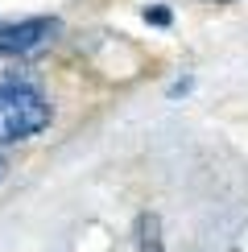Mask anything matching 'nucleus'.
Masks as SVG:
<instances>
[{
  "label": "nucleus",
  "instance_id": "39448f33",
  "mask_svg": "<svg viewBox=\"0 0 248 252\" xmlns=\"http://www.w3.org/2000/svg\"><path fill=\"white\" fill-rule=\"evenodd\" d=\"M4 174H8V161H4V157H0V182H4Z\"/></svg>",
  "mask_w": 248,
  "mask_h": 252
},
{
  "label": "nucleus",
  "instance_id": "7ed1b4c3",
  "mask_svg": "<svg viewBox=\"0 0 248 252\" xmlns=\"http://www.w3.org/2000/svg\"><path fill=\"white\" fill-rule=\"evenodd\" d=\"M141 252H165V244H161V223H157L153 215L141 219Z\"/></svg>",
  "mask_w": 248,
  "mask_h": 252
},
{
  "label": "nucleus",
  "instance_id": "f03ea898",
  "mask_svg": "<svg viewBox=\"0 0 248 252\" xmlns=\"http://www.w3.org/2000/svg\"><path fill=\"white\" fill-rule=\"evenodd\" d=\"M58 33L54 17H29L17 25H0V54H33Z\"/></svg>",
  "mask_w": 248,
  "mask_h": 252
},
{
  "label": "nucleus",
  "instance_id": "f257e3e1",
  "mask_svg": "<svg viewBox=\"0 0 248 252\" xmlns=\"http://www.w3.org/2000/svg\"><path fill=\"white\" fill-rule=\"evenodd\" d=\"M50 99H41L33 87H17V83H0V145L29 141L50 124Z\"/></svg>",
  "mask_w": 248,
  "mask_h": 252
},
{
  "label": "nucleus",
  "instance_id": "20e7f679",
  "mask_svg": "<svg viewBox=\"0 0 248 252\" xmlns=\"http://www.w3.org/2000/svg\"><path fill=\"white\" fill-rule=\"evenodd\" d=\"M145 17H149L153 25H170V13H165V8H145Z\"/></svg>",
  "mask_w": 248,
  "mask_h": 252
}]
</instances>
